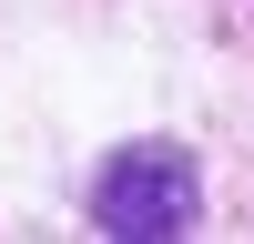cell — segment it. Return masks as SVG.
I'll list each match as a JSON object with an SVG mask.
<instances>
[{"label": "cell", "instance_id": "cell-1", "mask_svg": "<svg viewBox=\"0 0 254 244\" xmlns=\"http://www.w3.org/2000/svg\"><path fill=\"white\" fill-rule=\"evenodd\" d=\"M193 214H203V193H193V153L183 142H122L92 173V224L102 234H183Z\"/></svg>", "mask_w": 254, "mask_h": 244}]
</instances>
